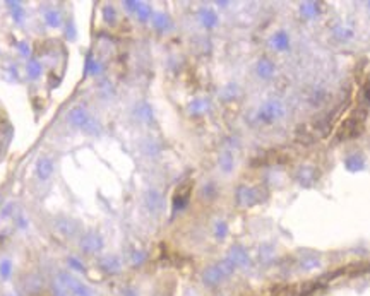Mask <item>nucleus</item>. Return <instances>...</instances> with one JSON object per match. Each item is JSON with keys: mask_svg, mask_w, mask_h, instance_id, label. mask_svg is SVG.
<instances>
[{"mask_svg": "<svg viewBox=\"0 0 370 296\" xmlns=\"http://www.w3.org/2000/svg\"><path fill=\"white\" fill-rule=\"evenodd\" d=\"M135 113H137V118L144 120V122H149V120L152 118L151 106H149L148 103H141V105L137 106V110H135Z\"/></svg>", "mask_w": 370, "mask_h": 296, "instance_id": "5701e85b", "label": "nucleus"}, {"mask_svg": "<svg viewBox=\"0 0 370 296\" xmlns=\"http://www.w3.org/2000/svg\"><path fill=\"white\" fill-rule=\"evenodd\" d=\"M81 248L84 253H98L103 248V240L96 233H87L83 240H81Z\"/></svg>", "mask_w": 370, "mask_h": 296, "instance_id": "39448f33", "label": "nucleus"}, {"mask_svg": "<svg viewBox=\"0 0 370 296\" xmlns=\"http://www.w3.org/2000/svg\"><path fill=\"white\" fill-rule=\"evenodd\" d=\"M216 265H218V269H219V271H221V274L225 276V279H226V278H230V276H232L233 272H235V269H236L235 265H233L232 260H228V259L221 260V262H218V264H216Z\"/></svg>", "mask_w": 370, "mask_h": 296, "instance_id": "4be33fe9", "label": "nucleus"}, {"mask_svg": "<svg viewBox=\"0 0 370 296\" xmlns=\"http://www.w3.org/2000/svg\"><path fill=\"white\" fill-rule=\"evenodd\" d=\"M142 260H144V253L142 252H135L134 255H132V262H134V264H141Z\"/></svg>", "mask_w": 370, "mask_h": 296, "instance_id": "72a5a7b5", "label": "nucleus"}, {"mask_svg": "<svg viewBox=\"0 0 370 296\" xmlns=\"http://www.w3.org/2000/svg\"><path fill=\"white\" fill-rule=\"evenodd\" d=\"M274 257V248L272 247H269V245H264L261 248V259L264 260V262H269V260Z\"/></svg>", "mask_w": 370, "mask_h": 296, "instance_id": "bb28decb", "label": "nucleus"}, {"mask_svg": "<svg viewBox=\"0 0 370 296\" xmlns=\"http://www.w3.org/2000/svg\"><path fill=\"white\" fill-rule=\"evenodd\" d=\"M333 33L337 40H350L353 36V31L350 28H346V26H336Z\"/></svg>", "mask_w": 370, "mask_h": 296, "instance_id": "b1692460", "label": "nucleus"}, {"mask_svg": "<svg viewBox=\"0 0 370 296\" xmlns=\"http://www.w3.org/2000/svg\"><path fill=\"white\" fill-rule=\"evenodd\" d=\"M345 168L352 173H356V171H362L365 168V158L362 154H352L345 159Z\"/></svg>", "mask_w": 370, "mask_h": 296, "instance_id": "f8f14e48", "label": "nucleus"}, {"mask_svg": "<svg viewBox=\"0 0 370 296\" xmlns=\"http://www.w3.org/2000/svg\"><path fill=\"white\" fill-rule=\"evenodd\" d=\"M257 74L261 79H271L274 76V64L269 58H261L257 62Z\"/></svg>", "mask_w": 370, "mask_h": 296, "instance_id": "ddd939ff", "label": "nucleus"}, {"mask_svg": "<svg viewBox=\"0 0 370 296\" xmlns=\"http://www.w3.org/2000/svg\"><path fill=\"white\" fill-rule=\"evenodd\" d=\"M285 116V106L278 99H269V101L262 103L261 108L257 112V118L264 123H272L276 120H280Z\"/></svg>", "mask_w": 370, "mask_h": 296, "instance_id": "7ed1b4c3", "label": "nucleus"}, {"mask_svg": "<svg viewBox=\"0 0 370 296\" xmlns=\"http://www.w3.org/2000/svg\"><path fill=\"white\" fill-rule=\"evenodd\" d=\"M51 171H53V163L50 161L48 158H41L40 161H38L36 164V173L40 178H48L51 175Z\"/></svg>", "mask_w": 370, "mask_h": 296, "instance_id": "dca6fc26", "label": "nucleus"}, {"mask_svg": "<svg viewBox=\"0 0 370 296\" xmlns=\"http://www.w3.org/2000/svg\"><path fill=\"white\" fill-rule=\"evenodd\" d=\"M22 289L28 295H38L43 289V279L38 274H28L22 281Z\"/></svg>", "mask_w": 370, "mask_h": 296, "instance_id": "6e6552de", "label": "nucleus"}, {"mask_svg": "<svg viewBox=\"0 0 370 296\" xmlns=\"http://www.w3.org/2000/svg\"><path fill=\"white\" fill-rule=\"evenodd\" d=\"M363 120H365V115L358 116V113H355V115H352L350 118H346L345 122L341 123V127H339V134H337V137L345 139V141H348V139H355L358 137V135L363 134Z\"/></svg>", "mask_w": 370, "mask_h": 296, "instance_id": "f03ea898", "label": "nucleus"}, {"mask_svg": "<svg viewBox=\"0 0 370 296\" xmlns=\"http://www.w3.org/2000/svg\"><path fill=\"white\" fill-rule=\"evenodd\" d=\"M69 264L72 265L74 269H77V271H84V267H83V264H81L79 260H76V259H70L69 260Z\"/></svg>", "mask_w": 370, "mask_h": 296, "instance_id": "f704fd0d", "label": "nucleus"}, {"mask_svg": "<svg viewBox=\"0 0 370 296\" xmlns=\"http://www.w3.org/2000/svg\"><path fill=\"white\" fill-rule=\"evenodd\" d=\"M125 296H137V295H135L132 289H127V291H125Z\"/></svg>", "mask_w": 370, "mask_h": 296, "instance_id": "e433bc0d", "label": "nucleus"}, {"mask_svg": "<svg viewBox=\"0 0 370 296\" xmlns=\"http://www.w3.org/2000/svg\"><path fill=\"white\" fill-rule=\"evenodd\" d=\"M105 17L108 19V22L115 21V11H113V7H110V5H108V7L105 9Z\"/></svg>", "mask_w": 370, "mask_h": 296, "instance_id": "473e14b6", "label": "nucleus"}, {"mask_svg": "<svg viewBox=\"0 0 370 296\" xmlns=\"http://www.w3.org/2000/svg\"><path fill=\"white\" fill-rule=\"evenodd\" d=\"M300 12L305 19H314L320 12V9L317 2H303V4L300 5Z\"/></svg>", "mask_w": 370, "mask_h": 296, "instance_id": "f3484780", "label": "nucleus"}, {"mask_svg": "<svg viewBox=\"0 0 370 296\" xmlns=\"http://www.w3.org/2000/svg\"><path fill=\"white\" fill-rule=\"evenodd\" d=\"M233 156H232V152H223L221 156H219V168H221L225 173H230V171L233 170Z\"/></svg>", "mask_w": 370, "mask_h": 296, "instance_id": "aec40b11", "label": "nucleus"}, {"mask_svg": "<svg viewBox=\"0 0 370 296\" xmlns=\"http://www.w3.org/2000/svg\"><path fill=\"white\" fill-rule=\"evenodd\" d=\"M47 19H48V24L50 26H58V16H57V12H48L47 14Z\"/></svg>", "mask_w": 370, "mask_h": 296, "instance_id": "2f4dec72", "label": "nucleus"}, {"mask_svg": "<svg viewBox=\"0 0 370 296\" xmlns=\"http://www.w3.org/2000/svg\"><path fill=\"white\" fill-rule=\"evenodd\" d=\"M146 206L152 214H160L163 211V197H161L160 192L149 190L146 194Z\"/></svg>", "mask_w": 370, "mask_h": 296, "instance_id": "1a4fd4ad", "label": "nucleus"}, {"mask_svg": "<svg viewBox=\"0 0 370 296\" xmlns=\"http://www.w3.org/2000/svg\"><path fill=\"white\" fill-rule=\"evenodd\" d=\"M236 94H238V87H236L235 84H230V86L225 87V91H223V98H225V99H233Z\"/></svg>", "mask_w": 370, "mask_h": 296, "instance_id": "cd10ccee", "label": "nucleus"}, {"mask_svg": "<svg viewBox=\"0 0 370 296\" xmlns=\"http://www.w3.org/2000/svg\"><path fill=\"white\" fill-rule=\"evenodd\" d=\"M266 197H268V190L262 187H247V185H242L236 190V200L243 207H251L254 204L262 202V200H266Z\"/></svg>", "mask_w": 370, "mask_h": 296, "instance_id": "f257e3e1", "label": "nucleus"}, {"mask_svg": "<svg viewBox=\"0 0 370 296\" xmlns=\"http://www.w3.org/2000/svg\"><path fill=\"white\" fill-rule=\"evenodd\" d=\"M223 279H225V276L221 274L218 265H209L202 271V282L207 288H216L218 284H221Z\"/></svg>", "mask_w": 370, "mask_h": 296, "instance_id": "423d86ee", "label": "nucleus"}, {"mask_svg": "<svg viewBox=\"0 0 370 296\" xmlns=\"http://www.w3.org/2000/svg\"><path fill=\"white\" fill-rule=\"evenodd\" d=\"M214 233H216V236H218V238H225L226 233H228V226H226V223H218V224H216V230H214Z\"/></svg>", "mask_w": 370, "mask_h": 296, "instance_id": "c756f323", "label": "nucleus"}, {"mask_svg": "<svg viewBox=\"0 0 370 296\" xmlns=\"http://www.w3.org/2000/svg\"><path fill=\"white\" fill-rule=\"evenodd\" d=\"M369 5H370V4H369Z\"/></svg>", "mask_w": 370, "mask_h": 296, "instance_id": "58836bf2", "label": "nucleus"}, {"mask_svg": "<svg viewBox=\"0 0 370 296\" xmlns=\"http://www.w3.org/2000/svg\"><path fill=\"white\" fill-rule=\"evenodd\" d=\"M4 296H19L17 293H14V291H7V293H4Z\"/></svg>", "mask_w": 370, "mask_h": 296, "instance_id": "4c0bfd02", "label": "nucleus"}, {"mask_svg": "<svg viewBox=\"0 0 370 296\" xmlns=\"http://www.w3.org/2000/svg\"><path fill=\"white\" fill-rule=\"evenodd\" d=\"M295 178H297V181L302 187H312L317 181V178H319V170L316 166L305 164V166L298 168L297 173H295Z\"/></svg>", "mask_w": 370, "mask_h": 296, "instance_id": "20e7f679", "label": "nucleus"}, {"mask_svg": "<svg viewBox=\"0 0 370 296\" xmlns=\"http://www.w3.org/2000/svg\"><path fill=\"white\" fill-rule=\"evenodd\" d=\"M271 45L274 50L285 51V50H288V47H290V38H288V34L285 31H278L274 36H272Z\"/></svg>", "mask_w": 370, "mask_h": 296, "instance_id": "4468645a", "label": "nucleus"}, {"mask_svg": "<svg viewBox=\"0 0 370 296\" xmlns=\"http://www.w3.org/2000/svg\"><path fill=\"white\" fill-rule=\"evenodd\" d=\"M228 260H232L235 267H247L251 264V259H249V253L243 247L240 245H233L228 252Z\"/></svg>", "mask_w": 370, "mask_h": 296, "instance_id": "0eeeda50", "label": "nucleus"}, {"mask_svg": "<svg viewBox=\"0 0 370 296\" xmlns=\"http://www.w3.org/2000/svg\"><path fill=\"white\" fill-rule=\"evenodd\" d=\"M201 21H202V24L206 26V28H213V26H216V22H218V17H216V14H214L211 9H202V11H201Z\"/></svg>", "mask_w": 370, "mask_h": 296, "instance_id": "a211bd4d", "label": "nucleus"}, {"mask_svg": "<svg viewBox=\"0 0 370 296\" xmlns=\"http://www.w3.org/2000/svg\"><path fill=\"white\" fill-rule=\"evenodd\" d=\"M28 70H29V76L36 77L38 74H40V65H38L36 62H31V64L28 65Z\"/></svg>", "mask_w": 370, "mask_h": 296, "instance_id": "7c9ffc66", "label": "nucleus"}, {"mask_svg": "<svg viewBox=\"0 0 370 296\" xmlns=\"http://www.w3.org/2000/svg\"><path fill=\"white\" fill-rule=\"evenodd\" d=\"M320 260L317 259L316 255H312V253H307V255H303L300 259V269L302 271H316V269L320 267Z\"/></svg>", "mask_w": 370, "mask_h": 296, "instance_id": "2eb2a0df", "label": "nucleus"}, {"mask_svg": "<svg viewBox=\"0 0 370 296\" xmlns=\"http://www.w3.org/2000/svg\"><path fill=\"white\" fill-rule=\"evenodd\" d=\"M187 202H189V192H185V194H177L175 195V199H173L175 211L184 209V207L187 206Z\"/></svg>", "mask_w": 370, "mask_h": 296, "instance_id": "393cba45", "label": "nucleus"}, {"mask_svg": "<svg viewBox=\"0 0 370 296\" xmlns=\"http://www.w3.org/2000/svg\"><path fill=\"white\" fill-rule=\"evenodd\" d=\"M11 274H12V262L11 260H2L0 262V278L2 279H9L11 278Z\"/></svg>", "mask_w": 370, "mask_h": 296, "instance_id": "a878e982", "label": "nucleus"}, {"mask_svg": "<svg viewBox=\"0 0 370 296\" xmlns=\"http://www.w3.org/2000/svg\"><path fill=\"white\" fill-rule=\"evenodd\" d=\"M69 122L74 127H87V123L91 122V116L87 115V112L83 106H77L69 113Z\"/></svg>", "mask_w": 370, "mask_h": 296, "instance_id": "9b49d317", "label": "nucleus"}, {"mask_svg": "<svg viewBox=\"0 0 370 296\" xmlns=\"http://www.w3.org/2000/svg\"><path fill=\"white\" fill-rule=\"evenodd\" d=\"M100 267L101 271H105L106 274H118L122 271V264H120L118 257L115 255H105L100 260Z\"/></svg>", "mask_w": 370, "mask_h": 296, "instance_id": "9d476101", "label": "nucleus"}, {"mask_svg": "<svg viewBox=\"0 0 370 296\" xmlns=\"http://www.w3.org/2000/svg\"><path fill=\"white\" fill-rule=\"evenodd\" d=\"M206 110H209V101H207V99H196V101H192L189 105V112L192 113V115H201V113H204Z\"/></svg>", "mask_w": 370, "mask_h": 296, "instance_id": "6ab92c4d", "label": "nucleus"}, {"mask_svg": "<svg viewBox=\"0 0 370 296\" xmlns=\"http://www.w3.org/2000/svg\"><path fill=\"white\" fill-rule=\"evenodd\" d=\"M149 14H151V9H149V5H144V4H139L137 7V16L141 21H146V19L149 17Z\"/></svg>", "mask_w": 370, "mask_h": 296, "instance_id": "c85d7f7f", "label": "nucleus"}, {"mask_svg": "<svg viewBox=\"0 0 370 296\" xmlns=\"http://www.w3.org/2000/svg\"><path fill=\"white\" fill-rule=\"evenodd\" d=\"M363 98H365V103L367 105H370V82L365 86V89H363Z\"/></svg>", "mask_w": 370, "mask_h": 296, "instance_id": "c9c22d12", "label": "nucleus"}, {"mask_svg": "<svg viewBox=\"0 0 370 296\" xmlns=\"http://www.w3.org/2000/svg\"><path fill=\"white\" fill-rule=\"evenodd\" d=\"M152 24H154V28H156L158 31H167V29L170 28V19L165 14H156L152 17Z\"/></svg>", "mask_w": 370, "mask_h": 296, "instance_id": "412c9836", "label": "nucleus"}]
</instances>
